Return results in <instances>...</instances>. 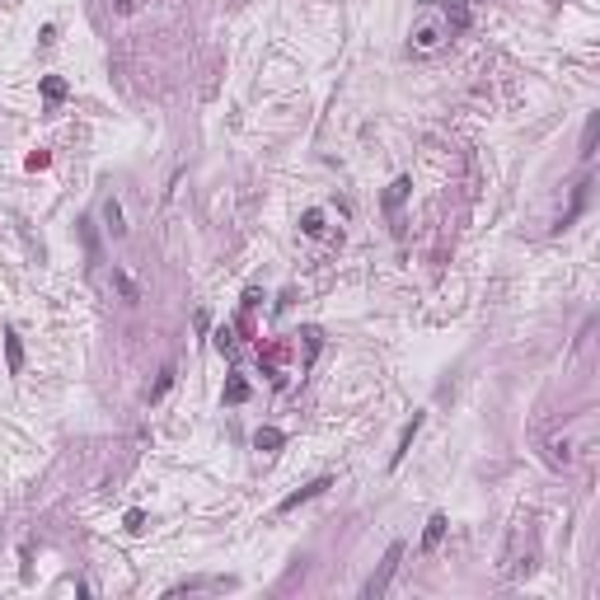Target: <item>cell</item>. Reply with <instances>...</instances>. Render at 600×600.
<instances>
[{
    "label": "cell",
    "instance_id": "cell-1",
    "mask_svg": "<svg viewBox=\"0 0 600 600\" xmlns=\"http://www.w3.org/2000/svg\"><path fill=\"white\" fill-rule=\"evenodd\" d=\"M445 38H450L445 19H422V24L413 28V38H408V47H413V56H436L445 47Z\"/></svg>",
    "mask_w": 600,
    "mask_h": 600
},
{
    "label": "cell",
    "instance_id": "cell-2",
    "mask_svg": "<svg viewBox=\"0 0 600 600\" xmlns=\"http://www.w3.org/2000/svg\"><path fill=\"white\" fill-rule=\"evenodd\" d=\"M581 450H586V445H577V436H573V432H553V436L544 441V460L553 465V469H573Z\"/></svg>",
    "mask_w": 600,
    "mask_h": 600
},
{
    "label": "cell",
    "instance_id": "cell-3",
    "mask_svg": "<svg viewBox=\"0 0 600 600\" xmlns=\"http://www.w3.org/2000/svg\"><path fill=\"white\" fill-rule=\"evenodd\" d=\"M399 558H403V544H390V553H385V563L375 568V577L362 586V596L366 600H375V596H385L390 591V581H394V573H399Z\"/></svg>",
    "mask_w": 600,
    "mask_h": 600
},
{
    "label": "cell",
    "instance_id": "cell-4",
    "mask_svg": "<svg viewBox=\"0 0 600 600\" xmlns=\"http://www.w3.org/2000/svg\"><path fill=\"white\" fill-rule=\"evenodd\" d=\"M418 432H422V413H413V418L403 422V432H399V445H394V455H390V469L403 460V455H408V445H413V436H418Z\"/></svg>",
    "mask_w": 600,
    "mask_h": 600
},
{
    "label": "cell",
    "instance_id": "cell-5",
    "mask_svg": "<svg viewBox=\"0 0 600 600\" xmlns=\"http://www.w3.org/2000/svg\"><path fill=\"white\" fill-rule=\"evenodd\" d=\"M586 192H591V183L581 179V183H577V188H573V207H568V211H563V216H558V225H553V230H568V225H573L577 216H581V207H586Z\"/></svg>",
    "mask_w": 600,
    "mask_h": 600
},
{
    "label": "cell",
    "instance_id": "cell-6",
    "mask_svg": "<svg viewBox=\"0 0 600 600\" xmlns=\"http://www.w3.org/2000/svg\"><path fill=\"white\" fill-rule=\"evenodd\" d=\"M324 488H333V478H314V483H305V488H300V493H291L287 502L277 507V511H296L300 502H310V497H319V493H324Z\"/></svg>",
    "mask_w": 600,
    "mask_h": 600
},
{
    "label": "cell",
    "instance_id": "cell-7",
    "mask_svg": "<svg viewBox=\"0 0 600 600\" xmlns=\"http://www.w3.org/2000/svg\"><path fill=\"white\" fill-rule=\"evenodd\" d=\"M104 221H108V235L113 239L127 235V216H122V207H118V197H104Z\"/></svg>",
    "mask_w": 600,
    "mask_h": 600
},
{
    "label": "cell",
    "instance_id": "cell-8",
    "mask_svg": "<svg viewBox=\"0 0 600 600\" xmlns=\"http://www.w3.org/2000/svg\"><path fill=\"white\" fill-rule=\"evenodd\" d=\"M445 28H450V33H465V28H469V5H465V0H445Z\"/></svg>",
    "mask_w": 600,
    "mask_h": 600
},
{
    "label": "cell",
    "instance_id": "cell-9",
    "mask_svg": "<svg viewBox=\"0 0 600 600\" xmlns=\"http://www.w3.org/2000/svg\"><path fill=\"white\" fill-rule=\"evenodd\" d=\"M5 357H10V375H19L24 370V342L14 329H5Z\"/></svg>",
    "mask_w": 600,
    "mask_h": 600
},
{
    "label": "cell",
    "instance_id": "cell-10",
    "mask_svg": "<svg viewBox=\"0 0 600 600\" xmlns=\"http://www.w3.org/2000/svg\"><path fill=\"white\" fill-rule=\"evenodd\" d=\"M113 287H118V296H122V305H136L141 300V291H136V282H131L122 267H113Z\"/></svg>",
    "mask_w": 600,
    "mask_h": 600
},
{
    "label": "cell",
    "instance_id": "cell-11",
    "mask_svg": "<svg viewBox=\"0 0 600 600\" xmlns=\"http://www.w3.org/2000/svg\"><path fill=\"white\" fill-rule=\"evenodd\" d=\"M174 375H179V370H174V366H164V370L155 375V385L146 390V403H155V399H164V394H169V385H174Z\"/></svg>",
    "mask_w": 600,
    "mask_h": 600
},
{
    "label": "cell",
    "instance_id": "cell-12",
    "mask_svg": "<svg viewBox=\"0 0 600 600\" xmlns=\"http://www.w3.org/2000/svg\"><path fill=\"white\" fill-rule=\"evenodd\" d=\"M441 535H445V516H432L427 530H422V548H436V544H441Z\"/></svg>",
    "mask_w": 600,
    "mask_h": 600
},
{
    "label": "cell",
    "instance_id": "cell-13",
    "mask_svg": "<svg viewBox=\"0 0 600 600\" xmlns=\"http://www.w3.org/2000/svg\"><path fill=\"white\" fill-rule=\"evenodd\" d=\"M596 127H600V118L591 113V118H586V131H581V159L596 155Z\"/></svg>",
    "mask_w": 600,
    "mask_h": 600
},
{
    "label": "cell",
    "instance_id": "cell-14",
    "mask_svg": "<svg viewBox=\"0 0 600 600\" xmlns=\"http://www.w3.org/2000/svg\"><path fill=\"white\" fill-rule=\"evenodd\" d=\"M43 99H47V104H61V99H66V80H56V76H47L43 80Z\"/></svg>",
    "mask_w": 600,
    "mask_h": 600
},
{
    "label": "cell",
    "instance_id": "cell-15",
    "mask_svg": "<svg viewBox=\"0 0 600 600\" xmlns=\"http://www.w3.org/2000/svg\"><path fill=\"white\" fill-rule=\"evenodd\" d=\"M287 441V436H282V432H277V427H263L258 436H254V445H258V450H277V445Z\"/></svg>",
    "mask_w": 600,
    "mask_h": 600
},
{
    "label": "cell",
    "instance_id": "cell-16",
    "mask_svg": "<svg viewBox=\"0 0 600 600\" xmlns=\"http://www.w3.org/2000/svg\"><path fill=\"white\" fill-rule=\"evenodd\" d=\"M300 230H305V235H324V211H305V216H300Z\"/></svg>",
    "mask_w": 600,
    "mask_h": 600
},
{
    "label": "cell",
    "instance_id": "cell-17",
    "mask_svg": "<svg viewBox=\"0 0 600 600\" xmlns=\"http://www.w3.org/2000/svg\"><path fill=\"white\" fill-rule=\"evenodd\" d=\"M408 188H413V183H408V179H394V188H390V197H385V202H390V211H399V202H403V197H408Z\"/></svg>",
    "mask_w": 600,
    "mask_h": 600
},
{
    "label": "cell",
    "instance_id": "cell-18",
    "mask_svg": "<svg viewBox=\"0 0 600 600\" xmlns=\"http://www.w3.org/2000/svg\"><path fill=\"white\" fill-rule=\"evenodd\" d=\"M244 399H249V385H244V380H230V385H225V403H244Z\"/></svg>",
    "mask_w": 600,
    "mask_h": 600
},
{
    "label": "cell",
    "instance_id": "cell-19",
    "mask_svg": "<svg viewBox=\"0 0 600 600\" xmlns=\"http://www.w3.org/2000/svg\"><path fill=\"white\" fill-rule=\"evenodd\" d=\"M216 347H221V352H235V333H230V329H221V333H216Z\"/></svg>",
    "mask_w": 600,
    "mask_h": 600
},
{
    "label": "cell",
    "instance_id": "cell-20",
    "mask_svg": "<svg viewBox=\"0 0 600 600\" xmlns=\"http://www.w3.org/2000/svg\"><path fill=\"white\" fill-rule=\"evenodd\" d=\"M127 530H146V511H127Z\"/></svg>",
    "mask_w": 600,
    "mask_h": 600
}]
</instances>
